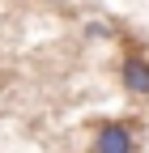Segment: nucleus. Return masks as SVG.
<instances>
[{
  "label": "nucleus",
  "instance_id": "obj_1",
  "mask_svg": "<svg viewBox=\"0 0 149 153\" xmlns=\"http://www.w3.org/2000/svg\"><path fill=\"white\" fill-rule=\"evenodd\" d=\"M136 123L132 119H102L94 128V140H89V153H136Z\"/></svg>",
  "mask_w": 149,
  "mask_h": 153
},
{
  "label": "nucleus",
  "instance_id": "obj_2",
  "mask_svg": "<svg viewBox=\"0 0 149 153\" xmlns=\"http://www.w3.org/2000/svg\"><path fill=\"white\" fill-rule=\"evenodd\" d=\"M115 76H119L124 94L149 98V55H145V51H128L124 60H119V68H115Z\"/></svg>",
  "mask_w": 149,
  "mask_h": 153
}]
</instances>
